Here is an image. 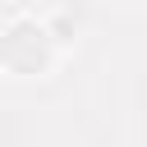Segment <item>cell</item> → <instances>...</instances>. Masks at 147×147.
Listing matches in <instances>:
<instances>
[]
</instances>
